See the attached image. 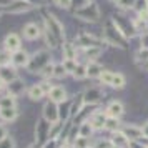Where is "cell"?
<instances>
[{"label":"cell","mask_w":148,"mask_h":148,"mask_svg":"<svg viewBox=\"0 0 148 148\" xmlns=\"http://www.w3.org/2000/svg\"><path fill=\"white\" fill-rule=\"evenodd\" d=\"M45 22H47L45 27L55 35V38L58 40V43H63L65 42V30H63V25L57 20V17L53 14H47L45 15Z\"/></svg>","instance_id":"obj_1"},{"label":"cell","mask_w":148,"mask_h":148,"mask_svg":"<svg viewBox=\"0 0 148 148\" xmlns=\"http://www.w3.org/2000/svg\"><path fill=\"white\" fill-rule=\"evenodd\" d=\"M75 15H77L78 18H82V20L98 22V20H100V8H98V5H97V3L90 2V3H88V5H85L83 8L77 10V12H75Z\"/></svg>","instance_id":"obj_2"},{"label":"cell","mask_w":148,"mask_h":148,"mask_svg":"<svg viewBox=\"0 0 148 148\" xmlns=\"http://www.w3.org/2000/svg\"><path fill=\"white\" fill-rule=\"evenodd\" d=\"M50 127H52V123H50V121H47L45 118L37 120V125H35V143L43 145V143L48 140Z\"/></svg>","instance_id":"obj_3"},{"label":"cell","mask_w":148,"mask_h":148,"mask_svg":"<svg viewBox=\"0 0 148 148\" xmlns=\"http://www.w3.org/2000/svg\"><path fill=\"white\" fill-rule=\"evenodd\" d=\"M47 63H50V55H48L47 52H38V53H35L34 58H30L28 67H30V70H37V72H40Z\"/></svg>","instance_id":"obj_4"},{"label":"cell","mask_w":148,"mask_h":148,"mask_svg":"<svg viewBox=\"0 0 148 148\" xmlns=\"http://www.w3.org/2000/svg\"><path fill=\"white\" fill-rule=\"evenodd\" d=\"M34 5L32 3H28L25 0H14L7 8H5V12L7 14H12V15H18V14H23V12H28V10H32Z\"/></svg>","instance_id":"obj_5"},{"label":"cell","mask_w":148,"mask_h":148,"mask_svg":"<svg viewBox=\"0 0 148 148\" xmlns=\"http://www.w3.org/2000/svg\"><path fill=\"white\" fill-rule=\"evenodd\" d=\"M83 103L85 105H95V103H98V101L101 100V97H103V93H101L100 88L97 87H92V88H87L85 92H83Z\"/></svg>","instance_id":"obj_6"},{"label":"cell","mask_w":148,"mask_h":148,"mask_svg":"<svg viewBox=\"0 0 148 148\" xmlns=\"http://www.w3.org/2000/svg\"><path fill=\"white\" fill-rule=\"evenodd\" d=\"M43 118L47 121H50V123L60 121V118H58V105L48 100L47 103L43 105Z\"/></svg>","instance_id":"obj_7"},{"label":"cell","mask_w":148,"mask_h":148,"mask_svg":"<svg viewBox=\"0 0 148 148\" xmlns=\"http://www.w3.org/2000/svg\"><path fill=\"white\" fill-rule=\"evenodd\" d=\"M48 98H50V101L60 105V103H63V101L68 100L67 90H65L63 87H60V85H55V87H52V90L48 92Z\"/></svg>","instance_id":"obj_8"},{"label":"cell","mask_w":148,"mask_h":148,"mask_svg":"<svg viewBox=\"0 0 148 148\" xmlns=\"http://www.w3.org/2000/svg\"><path fill=\"white\" fill-rule=\"evenodd\" d=\"M22 35H23L25 40H30V42L37 40V38L42 35V28L38 27L37 23H32V22H30V23H27L25 27L22 28Z\"/></svg>","instance_id":"obj_9"},{"label":"cell","mask_w":148,"mask_h":148,"mask_svg":"<svg viewBox=\"0 0 148 148\" xmlns=\"http://www.w3.org/2000/svg\"><path fill=\"white\" fill-rule=\"evenodd\" d=\"M105 113H107V116H112V118H120L121 115L125 113V107H123V103L121 101H110L107 105V108H105Z\"/></svg>","instance_id":"obj_10"},{"label":"cell","mask_w":148,"mask_h":148,"mask_svg":"<svg viewBox=\"0 0 148 148\" xmlns=\"http://www.w3.org/2000/svg\"><path fill=\"white\" fill-rule=\"evenodd\" d=\"M20 37L17 34H8L7 37H5V42H3V47H5V50L7 52H10V53H14V52H17V50H20Z\"/></svg>","instance_id":"obj_11"},{"label":"cell","mask_w":148,"mask_h":148,"mask_svg":"<svg viewBox=\"0 0 148 148\" xmlns=\"http://www.w3.org/2000/svg\"><path fill=\"white\" fill-rule=\"evenodd\" d=\"M110 141H112V145H113L115 148H128V147H130V140H128V136L123 133L121 130L113 132Z\"/></svg>","instance_id":"obj_12"},{"label":"cell","mask_w":148,"mask_h":148,"mask_svg":"<svg viewBox=\"0 0 148 148\" xmlns=\"http://www.w3.org/2000/svg\"><path fill=\"white\" fill-rule=\"evenodd\" d=\"M30 63V55L25 50H17L12 53V65L14 67H25Z\"/></svg>","instance_id":"obj_13"},{"label":"cell","mask_w":148,"mask_h":148,"mask_svg":"<svg viewBox=\"0 0 148 148\" xmlns=\"http://www.w3.org/2000/svg\"><path fill=\"white\" fill-rule=\"evenodd\" d=\"M88 121H90V125H92L93 130H103V128H105V121H107V113H103V112H95V113L88 118Z\"/></svg>","instance_id":"obj_14"},{"label":"cell","mask_w":148,"mask_h":148,"mask_svg":"<svg viewBox=\"0 0 148 148\" xmlns=\"http://www.w3.org/2000/svg\"><path fill=\"white\" fill-rule=\"evenodd\" d=\"M121 132L127 135L130 141H136V140H140L141 136H143L141 127H135V125H127V127L121 128Z\"/></svg>","instance_id":"obj_15"},{"label":"cell","mask_w":148,"mask_h":148,"mask_svg":"<svg viewBox=\"0 0 148 148\" xmlns=\"http://www.w3.org/2000/svg\"><path fill=\"white\" fill-rule=\"evenodd\" d=\"M0 78L5 82V83H10V82L17 80V70H15L14 65H7V67H0Z\"/></svg>","instance_id":"obj_16"},{"label":"cell","mask_w":148,"mask_h":148,"mask_svg":"<svg viewBox=\"0 0 148 148\" xmlns=\"http://www.w3.org/2000/svg\"><path fill=\"white\" fill-rule=\"evenodd\" d=\"M18 118V110L15 108H0V120L5 123H12Z\"/></svg>","instance_id":"obj_17"},{"label":"cell","mask_w":148,"mask_h":148,"mask_svg":"<svg viewBox=\"0 0 148 148\" xmlns=\"http://www.w3.org/2000/svg\"><path fill=\"white\" fill-rule=\"evenodd\" d=\"M77 40H78V43H80L83 48H92V47H98V45H100V42L90 34H80Z\"/></svg>","instance_id":"obj_18"},{"label":"cell","mask_w":148,"mask_h":148,"mask_svg":"<svg viewBox=\"0 0 148 148\" xmlns=\"http://www.w3.org/2000/svg\"><path fill=\"white\" fill-rule=\"evenodd\" d=\"M62 52H63V60H75L77 58V47L72 42H63Z\"/></svg>","instance_id":"obj_19"},{"label":"cell","mask_w":148,"mask_h":148,"mask_svg":"<svg viewBox=\"0 0 148 148\" xmlns=\"http://www.w3.org/2000/svg\"><path fill=\"white\" fill-rule=\"evenodd\" d=\"M23 90H25V83H23L20 78H17V80H14V82L8 83V95L18 97L20 93H23Z\"/></svg>","instance_id":"obj_20"},{"label":"cell","mask_w":148,"mask_h":148,"mask_svg":"<svg viewBox=\"0 0 148 148\" xmlns=\"http://www.w3.org/2000/svg\"><path fill=\"white\" fill-rule=\"evenodd\" d=\"M103 73V67L95 63V62H90L87 65V77L90 78H100V75Z\"/></svg>","instance_id":"obj_21"},{"label":"cell","mask_w":148,"mask_h":148,"mask_svg":"<svg viewBox=\"0 0 148 148\" xmlns=\"http://www.w3.org/2000/svg\"><path fill=\"white\" fill-rule=\"evenodd\" d=\"M70 108H72V103H68V101H63V103L58 105V118H60V121H67L72 116Z\"/></svg>","instance_id":"obj_22"},{"label":"cell","mask_w":148,"mask_h":148,"mask_svg":"<svg viewBox=\"0 0 148 148\" xmlns=\"http://www.w3.org/2000/svg\"><path fill=\"white\" fill-rule=\"evenodd\" d=\"M43 97H45V92L42 90L40 85H34V87L28 88V98H30V100L38 101V100H42Z\"/></svg>","instance_id":"obj_23"},{"label":"cell","mask_w":148,"mask_h":148,"mask_svg":"<svg viewBox=\"0 0 148 148\" xmlns=\"http://www.w3.org/2000/svg\"><path fill=\"white\" fill-rule=\"evenodd\" d=\"M121 128V121L120 118H112V116H107V121H105V130L108 132H118Z\"/></svg>","instance_id":"obj_24"},{"label":"cell","mask_w":148,"mask_h":148,"mask_svg":"<svg viewBox=\"0 0 148 148\" xmlns=\"http://www.w3.org/2000/svg\"><path fill=\"white\" fill-rule=\"evenodd\" d=\"M17 107V100L14 95H3L0 97V108H15Z\"/></svg>","instance_id":"obj_25"},{"label":"cell","mask_w":148,"mask_h":148,"mask_svg":"<svg viewBox=\"0 0 148 148\" xmlns=\"http://www.w3.org/2000/svg\"><path fill=\"white\" fill-rule=\"evenodd\" d=\"M93 132H95V130L92 128V125H90V121H88V120L82 121L80 127H78V135H80V136H87V138H90Z\"/></svg>","instance_id":"obj_26"},{"label":"cell","mask_w":148,"mask_h":148,"mask_svg":"<svg viewBox=\"0 0 148 148\" xmlns=\"http://www.w3.org/2000/svg\"><path fill=\"white\" fill-rule=\"evenodd\" d=\"M135 62L138 63V65H145L148 62V48L141 47L138 52H136V55H135Z\"/></svg>","instance_id":"obj_27"},{"label":"cell","mask_w":148,"mask_h":148,"mask_svg":"<svg viewBox=\"0 0 148 148\" xmlns=\"http://www.w3.org/2000/svg\"><path fill=\"white\" fill-rule=\"evenodd\" d=\"M127 85V80H125V77L121 73H115L113 75V80H112V85L110 87H113V88H116V90H120V88H123Z\"/></svg>","instance_id":"obj_28"},{"label":"cell","mask_w":148,"mask_h":148,"mask_svg":"<svg viewBox=\"0 0 148 148\" xmlns=\"http://www.w3.org/2000/svg\"><path fill=\"white\" fill-rule=\"evenodd\" d=\"M73 148H90V138H87V136H77L73 140Z\"/></svg>","instance_id":"obj_29"},{"label":"cell","mask_w":148,"mask_h":148,"mask_svg":"<svg viewBox=\"0 0 148 148\" xmlns=\"http://www.w3.org/2000/svg\"><path fill=\"white\" fill-rule=\"evenodd\" d=\"M75 78H78V80H83V78H87V65H82L78 63L77 68H75V72L72 73Z\"/></svg>","instance_id":"obj_30"},{"label":"cell","mask_w":148,"mask_h":148,"mask_svg":"<svg viewBox=\"0 0 148 148\" xmlns=\"http://www.w3.org/2000/svg\"><path fill=\"white\" fill-rule=\"evenodd\" d=\"M7 65H12V53L3 50L0 52V67H7Z\"/></svg>","instance_id":"obj_31"},{"label":"cell","mask_w":148,"mask_h":148,"mask_svg":"<svg viewBox=\"0 0 148 148\" xmlns=\"http://www.w3.org/2000/svg\"><path fill=\"white\" fill-rule=\"evenodd\" d=\"M53 67H55V63H47L38 73H40L42 77H45V78H50V77H53Z\"/></svg>","instance_id":"obj_32"},{"label":"cell","mask_w":148,"mask_h":148,"mask_svg":"<svg viewBox=\"0 0 148 148\" xmlns=\"http://www.w3.org/2000/svg\"><path fill=\"white\" fill-rule=\"evenodd\" d=\"M113 72H108V70H103V73L100 75V82L103 85H112V80H113Z\"/></svg>","instance_id":"obj_33"},{"label":"cell","mask_w":148,"mask_h":148,"mask_svg":"<svg viewBox=\"0 0 148 148\" xmlns=\"http://www.w3.org/2000/svg\"><path fill=\"white\" fill-rule=\"evenodd\" d=\"M67 75V70L63 67V63H55L53 67V77L55 78H62V77H65Z\"/></svg>","instance_id":"obj_34"},{"label":"cell","mask_w":148,"mask_h":148,"mask_svg":"<svg viewBox=\"0 0 148 148\" xmlns=\"http://www.w3.org/2000/svg\"><path fill=\"white\" fill-rule=\"evenodd\" d=\"M85 50V53H87V57L90 58V60H95L97 57H100V48L98 47H92V48H83Z\"/></svg>","instance_id":"obj_35"},{"label":"cell","mask_w":148,"mask_h":148,"mask_svg":"<svg viewBox=\"0 0 148 148\" xmlns=\"http://www.w3.org/2000/svg\"><path fill=\"white\" fill-rule=\"evenodd\" d=\"M62 63H63V67H65V70H67V73H73L77 65H78L75 60H63Z\"/></svg>","instance_id":"obj_36"},{"label":"cell","mask_w":148,"mask_h":148,"mask_svg":"<svg viewBox=\"0 0 148 148\" xmlns=\"http://www.w3.org/2000/svg\"><path fill=\"white\" fill-rule=\"evenodd\" d=\"M135 2H136V0H118L116 5H118L120 8H123V10H128V8L135 7Z\"/></svg>","instance_id":"obj_37"},{"label":"cell","mask_w":148,"mask_h":148,"mask_svg":"<svg viewBox=\"0 0 148 148\" xmlns=\"http://www.w3.org/2000/svg\"><path fill=\"white\" fill-rule=\"evenodd\" d=\"M0 148H15V140L12 136H7V138L0 140Z\"/></svg>","instance_id":"obj_38"},{"label":"cell","mask_w":148,"mask_h":148,"mask_svg":"<svg viewBox=\"0 0 148 148\" xmlns=\"http://www.w3.org/2000/svg\"><path fill=\"white\" fill-rule=\"evenodd\" d=\"M93 148H113V145H112L110 140H98Z\"/></svg>","instance_id":"obj_39"},{"label":"cell","mask_w":148,"mask_h":148,"mask_svg":"<svg viewBox=\"0 0 148 148\" xmlns=\"http://www.w3.org/2000/svg\"><path fill=\"white\" fill-rule=\"evenodd\" d=\"M55 3L60 8H70L72 7V0H55Z\"/></svg>","instance_id":"obj_40"},{"label":"cell","mask_w":148,"mask_h":148,"mask_svg":"<svg viewBox=\"0 0 148 148\" xmlns=\"http://www.w3.org/2000/svg\"><path fill=\"white\" fill-rule=\"evenodd\" d=\"M57 143H58V140H47L43 145H42V148H58Z\"/></svg>","instance_id":"obj_41"},{"label":"cell","mask_w":148,"mask_h":148,"mask_svg":"<svg viewBox=\"0 0 148 148\" xmlns=\"http://www.w3.org/2000/svg\"><path fill=\"white\" fill-rule=\"evenodd\" d=\"M40 87H42V90L45 92V95H48V92L52 90V87H53V85H50V82H42Z\"/></svg>","instance_id":"obj_42"},{"label":"cell","mask_w":148,"mask_h":148,"mask_svg":"<svg viewBox=\"0 0 148 148\" xmlns=\"http://www.w3.org/2000/svg\"><path fill=\"white\" fill-rule=\"evenodd\" d=\"M128 148H148V147H145L143 143H140V141L136 140V141H130V147Z\"/></svg>","instance_id":"obj_43"},{"label":"cell","mask_w":148,"mask_h":148,"mask_svg":"<svg viewBox=\"0 0 148 148\" xmlns=\"http://www.w3.org/2000/svg\"><path fill=\"white\" fill-rule=\"evenodd\" d=\"M7 136H8L7 128L3 127V125H0V140H3V138H7Z\"/></svg>","instance_id":"obj_44"},{"label":"cell","mask_w":148,"mask_h":148,"mask_svg":"<svg viewBox=\"0 0 148 148\" xmlns=\"http://www.w3.org/2000/svg\"><path fill=\"white\" fill-rule=\"evenodd\" d=\"M141 132H143V136H145V138H148V121L143 125V127H141Z\"/></svg>","instance_id":"obj_45"},{"label":"cell","mask_w":148,"mask_h":148,"mask_svg":"<svg viewBox=\"0 0 148 148\" xmlns=\"http://www.w3.org/2000/svg\"><path fill=\"white\" fill-rule=\"evenodd\" d=\"M3 88H5V82H3V80H2V78H0V92H2Z\"/></svg>","instance_id":"obj_46"},{"label":"cell","mask_w":148,"mask_h":148,"mask_svg":"<svg viewBox=\"0 0 148 148\" xmlns=\"http://www.w3.org/2000/svg\"><path fill=\"white\" fill-rule=\"evenodd\" d=\"M58 148H73V145H68V143H63L62 147H58Z\"/></svg>","instance_id":"obj_47"},{"label":"cell","mask_w":148,"mask_h":148,"mask_svg":"<svg viewBox=\"0 0 148 148\" xmlns=\"http://www.w3.org/2000/svg\"><path fill=\"white\" fill-rule=\"evenodd\" d=\"M28 148H42V147H40V145H38V143H34V145H30V147H28Z\"/></svg>","instance_id":"obj_48"},{"label":"cell","mask_w":148,"mask_h":148,"mask_svg":"<svg viewBox=\"0 0 148 148\" xmlns=\"http://www.w3.org/2000/svg\"><path fill=\"white\" fill-rule=\"evenodd\" d=\"M143 67H145V68H147V70H148V62H147V63H145V65H143Z\"/></svg>","instance_id":"obj_49"},{"label":"cell","mask_w":148,"mask_h":148,"mask_svg":"<svg viewBox=\"0 0 148 148\" xmlns=\"http://www.w3.org/2000/svg\"><path fill=\"white\" fill-rule=\"evenodd\" d=\"M112 2H115V3H116V2H118V0H112Z\"/></svg>","instance_id":"obj_50"},{"label":"cell","mask_w":148,"mask_h":148,"mask_svg":"<svg viewBox=\"0 0 148 148\" xmlns=\"http://www.w3.org/2000/svg\"><path fill=\"white\" fill-rule=\"evenodd\" d=\"M0 14H2V7H0Z\"/></svg>","instance_id":"obj_51"}]
</instances>
